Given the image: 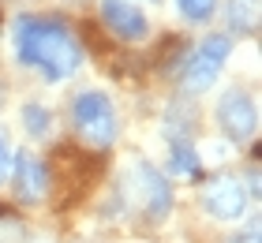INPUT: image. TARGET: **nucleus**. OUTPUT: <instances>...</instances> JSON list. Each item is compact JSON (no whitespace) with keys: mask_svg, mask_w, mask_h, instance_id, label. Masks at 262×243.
<instances>
[{"mask_svg":"<svg viewBox=\"0 0 262 243\" xmlns=\"http://www.w3.org/2000/svg\"><path fill=\"white\" fill-rule=\"evenodd\" d=\"M217 127L229 135L232 142H247L258 131V108L251 101V94L244 90H225L217 101Z\"/></svg>","mask_w":262,"mask_h":243,"instance_id":"6","label":"nucleus"},{"mask_svg":"<svg viewBox=\"0 0 262 243\" xmlns=\"http://www.w3.org/2000/svg\"><path fill=\"white\" fill-rule=\"evenodd\" d=\"M71 124H75L79 139L94 150H105L116 142V108L101 90H82L71 101Z\"/></svg>","mask_w":262,"mask_h":243,"instance_id":"3","label":"nucleus"},{"mask_svg":"<svg viewBox=\"0 0 262 243\" xmlns=\"http://www.w3.org/2000/svg\"><path fill=\"white\" fill-rule=\"evenodd\" d=\"M232 30L240 34H255L258 27V0H229V11H225Z\"/></svg>","mask_w":262,"mask_h":243,"instance_id":"10","label":"nucleus"},{"mask_svg":"<svg viewBox=\"0 0 262 243\" xmlns=\"http://www.w3.org/2000/svg\"><path fill=\"white\" fill-rule=\"evenodd\" d=\"M124 194L146 221H165L172 213V187L150 161H131L124 176Z\"/></svg>","mask_w":262,"mask_h":243,"instance_id":"2","label":"nucleus"},{"mask_svg":"<svg viewBox=\"0 0 262 243\" xmlns=\"http://www.w3.org/2000/svg\"><path fill=\"white\" fill-rule=\"evenodd\" d=\"M169 168L176 176H199V153H195V146L187 142V139H172V150H169Z\"/></svg>","mask_w":262,"mask_h":243,"instance_id":"9","label":"nucleus"},{"mask_svg":"<svg viewBox=\"0 0 262 243\" xmlns=\"http://www.w3.org/2000/svg\"><path fill=\"white\" fill-rule=\"evenodd\" d=\"M101 19L120 41H142L150 34V23L135 0H101Z\"/></svg>","mask_w":262,"mask_h":243,"instance_id":"8","label":"nucleus"},{"mask_svg":"<svg viewBox=\"0 0 262 243\" xmlns=\"http://www.w3.org/2000/svg\"><path fill=\"white\" fill-rule=\"evenodd\" d=\"M11 41H15L19 64L41 71L49 82H64L82 68V45L64 19L19 15L11 27Z\"/></svg>","mask_w":262,"mask_h":243,"instance_id":"1","label":"nucleus"},{"mask_svg":"<svg viewBox=\"0 0 262 243\" xmlns=\"http://www.w3.org/2000/svg\"><path fill=\"white\" fill-rule=\"evenodd\" d=\"M247 198H251V191L236 176H213L202 187V210L217 221H240L247 213Z\"/></svg>","mask_w":262,"mask_h":243,"instance_id":"5","label":"nucleus"},{"mask_svg":"<svg viewBox=\"0 0 262 243\" xmlns=\"http://www.w3.org/2000/svg\"><path fill=\"white\" fill-rule=\"evenodd\" d=\"M23 124H27V135H30V139H49V131H53V113H49L41 101H27V105H23Z\"/></svg>","mask_w":262,"mask_h":243,"instance_id":"11","label":"nucleus"},{"mask_svg":"<svg viewBox=\"0 0 262 243\" xmlns=\"http://www.w3.org/2000/svg\"><path fill=\"white\" fill-rule=\"evenodd\" d=\"M221 0H176V11L187 19V23H206L213 11H217Z\"/></svg>","mask_w":262,"mask_h":243,"instance_id":"12","label":"nucleus"},{"mask_svg":"<svg viewBox=\"0 0 262 243\" xmlns=\"http://www.w3.org/2000/svg\"><path fill=\"white\" fill-rule=\"evenodd\" d=\"M146 4H158V0H146Z\"/></svg>","mask_w":262,"mask_h":243,"instance_id":"15","label":"nucleus"},{"mask_svg":"<svg viewBox=\"0 0 262 243\" xmlns=\"http://www.w3.org/2000/svg\"><path fill=\"white\" fill-rule=\"evenodd\" d=\"M11 180H15V194H19V202H30V206H38L45 194H49V168H45L41 157H34L30 150H23V153H11Z\"/></svg>","mask_w":262,"mask_h":243,"instance_id":"7","label":"nucleus"},{"mask_svg":"<svg viewBox=\"0 0 262 243\" xmlns=\"http://www.w3.org/2000/svg\"><path fill=\"white\" fill-rule=\"evenodd\" d=\"M8 168H11V146H8V139H4V135H0V184H4Z\"/></svg>","mask_w":262,"mask_h":243,"instance_id":"13","label":"nucleus"},{"mask_svg":"<svg viewBox=\"0 0 262 243\" xmlns=\"http://www.w3.org/2000/svg\"><path fill=\"white\" fill-rule=\"evenodd\" d=\"M232 53V38L229 34H210L202 38L191 53H187L184 68H180V86L184 94H206L221 75V64Z\"/></svg>","mask_w":262,"mask_h":243,"instance_id":"4","label":"nucleus"},{"mask_svg":"<svg viewBox=\"0 0 262 243\" xmlns=\"http://www.w3.org/2000/svg\"><path fill=\"white\" fill-rule=\"evenodd\" d=\"M229 243H258V225H251L247 232H240V236H232Z\"/></svg>","mask_w":262,"mask_h":243,"instance_id":"14","label":"nucleus"}]
</instances>
